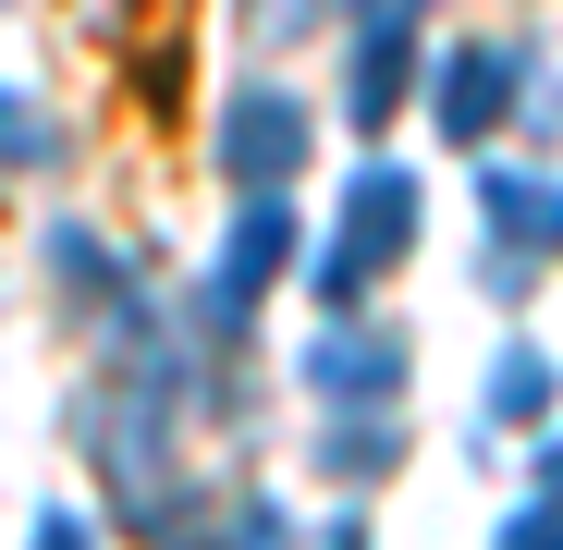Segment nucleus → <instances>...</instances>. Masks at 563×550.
<instances>
[{
    "mask_svg": "<svg viewBox=\"0 0 563 550\" xmlns=\"http://www.w3.org/2000/svg\"><path fill=\"white\" fill-rule=\"evenodd\" d=\"M417 221H429V209H417V171L367 159V171L343 183V221H331V245L307 257V294H319V318H355V306H367V282L417 257Z\"/></svg>",
    "mask_w": 563,
    "mask_h": 550,
    "instance_id": "1",
    "label": "nucleus"
},
{
    "mask_svg": "<svg viewBox=\"0 0 563 550\" xmlns=\"http://www.w3.org/2000/svg\"><path fill=\"white\" fill-rule=\"evenodd\" d=\"M343 123L380 135L417 99V49H429V0H343Z\"/></svg>",
    "mask_w": 563,
    "mask_h": 550,
    "instance_id": "2",
    "label": "nucleus"
},
{
    "mask_svg": "<svg viewBox=\"0 0 563 550\" xmlns=\"http://www.w3.org/2000/svg\"><path fill=\"white\" fill-rule=\"evenodd\" d=\"M319 147V111L295 99V86H233L221 99V171H233V197H282V183L307 171Z\"/></svg>",
    "mask_w": 563,
    "mask_h": 550,
    "instance_id": "3",
    "label": "nucleus"
},
{
    "mask_svg": "<svg viewBox=\"0 0 563 550\" xmlns=\"http://www.w3.org/2000/svg\"><path fill=\"white\" fill-rule=\"evenodd\" d=\"M307 392H319L331 416H393V392H405V330L319 318V343H307Z\"/></svg>",
    "mask_w": 563,
    "mask_h": 550,
    "instance_id": "4",
    "label": "nucleus"
},
{
    "mask_svg": "<svg viewBox=\"0 0 563 550\" xmlns=\"http://www.w3.org/2000/svg\"><path fill=\"white\" fill-rule=\"evenodd\" d=\"M515 86H527V49H503V37H465V49L429 74V123H441L453 147H478V135L515 111Z\"/></svg>",
    "mask_w": 563,
    "mask_h": 550,
    "instance_id": "5",
    "label": "nucleus"
},
{
    "mask_svg": "<svg viewBox=\"0 0 563 550\" xmlns=\"http://www.w3.org/2000/svg\"><path fill=\"white\" fill-rule=\"evenodd\" d=\"M478 221L515 257H563V171H478Z\"/></svg>",
    "mask_w": 563,
    "mask_h": 550,
    "instance_id": "6",
    "label": "nucleus"
},
{
    "mask_svg": "<svg viewBox=\"0 0 563 550\" xmlns=\"http://www.w3.org/2000/svg\"><path fill=\"white\" fill-rule=\"evenodd\" d=\"M393 452H405V428H393V416H331V428H319V478H331V490H367Z\"/></svg>",
    "mask_w": 563,
    "mask_h": 550,
    "instance_id": "7",
    "label": "nucleus"
},
{
    "mask_svg": "<svg viewBox=\"0 0 563 550\" xmlns=\"http://www.w3.org/2000/svg\"><path fill=\"white\" fill-rule=\"evenodd\" d=\"M551 416V355L539 343H503L490 355V428H539Z\"/></svg>",
    "mask_w": 563,
    "mask_h": 550,
    "instance_id": "8",
    "label": "nucleus"
},
{
    "mask_svg": "<svg viewBox=\"0 0 563 550\" xmlns=\"http://www.w3.org/2000/svg\"><path fill=\"white\" fill-rule=\"evenodd\" d=\"M49 269L74 282V306H111V294H123V269H111V245H99V233H74V221H49Z\"/></svg>",
    "mask_w": 563,
    "mask_h": 550,
    "instance_id": "9",
    "label": "nucleus"
},
{
    "mask_svg": "<svg viewBox=\"0 0 563 550\" xmlns=\"http://www.w3.org/2000/svg\"><path fill=\"white\" fill-rule=\"evenodd\" d=\"M49 159H62L49 111H37V99H13V86H0V171H49Z\"/></svg>",
    "mask_w": 563,
    "mask_h": 550,
    "instance_id": "10",
    "label": "nucleus"
},
{
    "mask_svg": "<svg viewBox=\"0 0 563 550\" xmlns=\"http://www.w3.org/2000/svg\"><path fill=\"white\" fill-rule=\"evenodd\" d=\"M282 538H295V526H282V502H257V490H245V502H233V526H221L209 550H282Z\"/></svg>",
    "mask_w": 563,
    "mask_h": 550,
    "instance_id": "11",
    "label": "nucleus"
},
{
    "mask_svg": "<svg viewBox=\"0 0 563 550\" xmlns=\"http://www.w3.org/2000/svg\"><path fill=\"white\" fill-rule=\"evenodd\" d=\"M25 550H99V526H86L74 502H37V526H25Z\"/></svg>",
    "mask_w": 563,
    "mask_h": 550,
    "instance_id": "12",
    "label": "nucleus"
},
{
    "mask_svg": "<svg viewBox=\"0 0 563 550\" xmlns=\"http://www.w3.org/2000/svg\"><path fill=\"white\" fill-rule=\"evenodd\" d=\"M490 550H563V502H527V514H503V538Z\"/></svg>",
    "mask_w": 563,
    "mask_h": 550,
    "instance_id": "13",
    "label": "nucleus"
},
{
    "mask_svg": "<svg viewBox=\"0 0 563 550\" xmlns=\"http://www.w3.org/2000/svg\"><path fill=\"white\" fill-rule=\"evenodd\" d=\"M319 550H367V514H331V538Z\"/></svg>",
    "mask_w": 563,
    "mask_h": 550,
    "instance_id": "14",
    "label": "nucleus"
},
{
    "mask_svg": "<svg viewBox=\"0 0 563 550\" xmlns=\"http://www.w3.org/2000/svg\"><path fill=\"white\" fill-rule=\"evenodd\" d=\"M539 502H563V440H551V452H539Z\"/></svg>",
    "mask_w": 563,
    "mask_h": 550,
    "instance_id": "15",
    "label": "nucleus"
},
{
    "mask_svg": "<svg viewBox=\"0 0 563 550\" xmlns=\"http://www.w3.org/2000/svg\"><path fill=\"white\" fill-rule=\"evenodd\" d=\"M86 13H123V0H86Z\"/></svg>",
    "mask_w": 563,
    "mask_h": 550,
    "instance_id": "16",
    "label": "nucleus"
}]
</instances>
